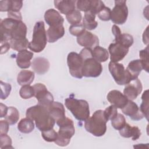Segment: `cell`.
Masks as SVG:
<instances>
[{
	"instance_id": "6da1fadb",
	"label": "cell",
	"mask_w": 149,
	"mask_h": 149,
	"mask_svg": "<svg viewBox=\"0 0 149 149\" xmlns=\"http://www.w3.org/2000/svg\"><path fill=\"white\" fill-rule=\"evenodd\" d=\"M26 115L27 118L35 121L36 127L41 132L53 129L56 123L47 108L40 104L29 108Z\"/></svg>"
},
{
	"instance_id": "7a4b0ae2",
	"label": "cell",
	"mask_w": 149,
	"mask_h": 149,
	"mask_svg": "<svg viewBox=\"0 0 149 149\" xmlns=\"http://www.w3.org/2000/svg\"><path fill=\"white\" fill-rule=\"evenodd\" d=\"M107 122L104 111L99 109L94 112L92 116L85 120L84 128L87 132L96 137L104 135L107 131Z\"/></svg>"
},
{
	"instance_id": "3957f363",
	"label": "cell",
	"mask_w": 149,
	"mask_h": 149,
	"mask_svg": "<svg viewBox=\"0 0 149 149\" xmlns=\"http://www.w3.org/2000/svg\"><path fill=\"white\" fill-rule=\"evenodd\" d=\"M65 104L77 120L85 121L90 117L89 105L86 100L69 97L65 99Z\"/></svg>"
},
{
	"instance_id": "277c9868",
	"label": "cell",
	"mask_w": 149,
	"mask_h": 149,
	"mask_svg": "<svg viewBox=\"0 0 149 149\" xmlns=\"http://www.w3.org/2000/svg\"><path fill=\"white\" fill-rule=\"evenodd\" d=\"M56 125L59 127L58 132V137L54 143L61 147L68 146L70 139L75 133V129L73 120L67 117L57 121Z\"/></svg>"
},
{
	"instance_id": "5b68a950",
	"label": "cell",
	"mask_w": 149,
	"mask_h": 149,
	"mask_svg": "<svg viewBox=\"0 0 149 149\" xmlns=\"http://www.w3.org/2000/svg\"><path fill=\"white\" fill-rule=\"evenodd\" d=\"M47 41V31L44 22H37L33 29V38L30 42L29 48L34 52H40L45 48Z\"/></svg>"
},
{
	"instance_id": "8992f818",
	"label": "cell",
	"mask_w": 149,
	"mask_h": 149,
	"mask_svg": "<svg viewBox=\"0 0 149 149\" xmlns=\"http://www.w3.org/2000/svg\"><path fill=\"white\" fill-rule=\"evenodd\" d=\"M109 70L115 81L118 85H126L133 80L129 72L122 63L110 62L108 65Z\"/></svg>"
},
{
	"instance_id": "52a82bcc",
	"label": "cell",
	"mask_w": 149,
	"mask_h": 149,
	"mask_svg": "<svg viewBox=\"0 0 149 149\" xmlns=\"http://www.w3.org/2000/svg\"><path fill=\"white\" fill-rule=\"evenodd\" d=\"M67 64L70 74L77 79H81L83 59L79 54L75 52L69 53L67 56Z\"/></svg>"
},
{
	"instance_id": "ba28073f",
	"label": "cell",
	"mask_w": 149,
	"mask_h": 149,
	"mask_svg": "<svg viewBox=\"0 0 149 149\" xmlns=\"http://www.w3.org/2000/svg\"><path fill=\"white\" fill-rule=\"evenodd\" d=\"M128 16L126 1H115V6L111 12V20L116 24H123Z\"/></svg>"
},
{
	"instance_id": "9c48e42d",
	"label": "cell",
	"mask_w": 149,
	"mask_h": 149,
	"mask_svg": "<svg viewBox=\"0 0 149 149\" xmlns=\"http://www.w3.org/2000/svg\"><path fill=\"white\" fill-rule=\"evenodd\" d=\"M102 72V65L93 57L87 58L83 61L82 67L83 76L86 77H97L101 74Z\"/></svg>"
},
{
	"instance_id": "30bf717a",
	"label": "cell",
	"mask_w": 149,
	"mask_h": 149,
	"mask_svg": "<svg viewBox=\"0 0 149 149\" xmlns=\"http://www.w3.org/2000/svg\"><path fill=\"white\" fill-rule=\"evenodd\" d=\"M33 87L34 91V97L38 101V104L48 107L54 102L52 94L48 91L44 84L36 83Z\"/></svg>"
},
{
	"instance_id": "8fae6325",
	"label": "cell",
	"mask_w": 149,
	"mask_h": 149,
	"mask_svg": "<svg viewBox=\"0 0 149 149\" xmlns=\"http://www.w3.org/2000/svg\"><path fill=\"white\" fill-rule=\"evenodd\" d=\"M142 89V84L140 80L137 78L126 84L123 90V94L129 100L133 101L141 93Z\"/></svg>"
},
{
	"instance_id": "7c38bea8",
	"label": "cell",
	"mask_w": 149,
	"mask_h": 149,
	"mask_svg": "<svg viewBox=\"0 0 149 149\" xmlns=\"http://www.w3.org/2000/svg\"><path fill=\"white\" fill-rule=\"evenodd\" d=\"M77 42L80 45L92 49L99 45V39L98 37L87 30H85L77 37Z\"/></svg>"
},
{
	"instance_id": "4fadbf2b",
	"label": "cell",
	"mask_w": 149,
	"mask_h": 149,
	"mask_svg": "<svg viewBox=\"0 0 149 149\" xmlns=\"http://www.w3.org/2000/svg\"><path fill=\"white\" fill-rule=\"evenodd\" d=\"M129 50V48L125 47L119 43H111L108 47L111 62H118L122 60L127 54Z\"/></svg>"
},
{
	"instance_id": "5bb4252c",
	"label": "cell",
	"mask_w": 149,
	"mask_h": 149,
	"mask_svg": "<svg viewBox=\"0 0 149 149\" xmlns=\"http://www.w3.org/2000/svg\"><path fill=\"white\" fill-rule=\"evenodd\" d=\"M112 32L115 36V42L129 48L133 44L134 40L133 36L127 33H121V31L117 25L114 24L112 26Z\"/></svg>"
},
{
	"instance_id": "9a60e30c",
	"label": "cell",
	"mask_w": 149,
	"mask_h": 149,
	"mask_svg": "<svg viewBox=\"0 0 149 149\" xmlns=\"http://www.w3.org/2000/svg\"><path fill=\"white\" fill-rule=\"evenodd\" d=\"M122 111L125 115L135 121L140 120L144 117L138 105L132 100H128L126 105L122 108Z\"/></svg>"
},
{
	"instance_id": "2e32d148",
	"label": "cell",
	"mask_w": 149,
	"mask_h": 149,
	"mask_svg": "<svg viewBox=\"0 0 149 149\" xmlns=\"http://www.w3.org/2000/svg\"><path fill=\"white\" fill-rule=\"evenodd\" d=\"M107 98L110 104L117 108H123L127 103L128 99L120 91L113 90L107 94Z\"/></svg>"
},
{
	"instance_id": "e0dca14e",
	"label": "cell",
	"mask_w": 149,
	"mask_h": 149,
	"mask_svg": "<svg viewBox=\"0 0 149 149\" xmlns=\"http://www.w3.org/2000/svg\"><path fill=\"white\" fill-rule=\"evenodd\" d=\"M31 66L32 69L37 74L41 75L48 71L50 63L47 59L43 57H37L33 59Z\"/></svg>"
},
{
	"instance_id": "ac0fdd59",
	"label": "cell",
	"mask_w": 149,
	"mask_h": 149,
	"mask_svg": "<svg viewBox=\"0 0 149 149\" xmlns=\"http://www.w3.org/2000/svg\"><path fill=\"white\" fill-rule=\"evenodd\" d=\"M44 19L49 26L63 24L64 22L63 17L57 10L54 9H49L45 12Z\"/></svg>"
},
{
	"instance_id": "d6986e66",
	"label": "cell",
	"mask_w": 149,
	"mask_h": 149,
	"mask_svg": "<svg viewBox=\"0 0 149 149\" xmlns=\"http://www.w3.org/2000/svg\"><path fill=\"white\" fill-rule=\"evenodd\" d=\"M33 53L27 49L18 52L16 55V63L17 66L22 69L29 68L31 63V59L33 57Z\"/></svg>"
},
{
	"instance_id": "ffe728a7",
	"label": "cell",
	"mask_w": 149,
	"mask_h": 149,
	"mask_svg": "<svg viewBox=\"0 0 149 149\" xmlns=\"http://www.w3.org/2000/svg\"><path fill=\"white\" fill-rule=\"evenodd\" d=\"M65 34V29L63 24L49 26L47 31L48 42L53 43L62 38Z\"/></svg>"
},
{
	"instance_id": "44dd1931",
	"label": "cell",
	"mask_w": 149,
	"mask_h": 149,
	"mask_svg": "<svg viewBox=\"0 0 149 149\" xmlns=\"http://www.w3.org/2000/svg\"><path fill=\"white\" fill-rule=\"evenodd\" d=\"M47 108L51 116L54 119L56 122L66 117L65 108L63 104L59 102L54 101Z\"/></svg>"
},
{
	"instance_id": "7402d4cb",
	"label": "cell",
	"mask_w": 149,
	"mask_h": 149,
	"mask_svg": "<svg viewBox=\"0 0 149 149\" xmlns=\"http://www.w3.org/2000/svg\"><path fill=\"white\" fill-rule=\"evenodd\" d=\"M54 6L58 10L65 15H68L76 9V1L61 0L54 1Z\"/></svg>"
},
{
	"instance_id": "603a6c76",
	"label": "cell",
	"mask_w": 149,
	"mask_h": 149,
	"mask_svg": "<svg viewBox=\"0 0 149 149\" xmlns=\"http://www.w3.org/2000/svg\"><path fill=\"white\" fill-rule=\"evenodd\" d=\"M119 132L121 136L125 138L131 137L133 141L137 140L141 134V130L138 127L132 126L127 123L123 128L119 130Z\"/></svg>"
},
{
	"instance_id": "cb8c5ba5",
	"label": "cell",
	"mask_w": 149,
	"mask_h": 149,
	"mask_svg": "<svg viewBox=\"0 0 149 149\" xmlns=\"http://www.w3.org/2000/svg\"><path fill=\"white\" fill-rule=\"evenodd\" d=\"M27 26L22 21H20L10 34V40H23L26 38ZM9 40V41H10Z\"/></svg>"
},
{
	"instance_id": "d4e9b609",
	"label": "cell",
	"mask_w": 149,
	"mask_h": 149,
	"mask_svg": "<svg viewBox=\"0 0 149 149\" xmlns=\"http://www.w3.org/2000/svg\"><path fill=\"white\" fill-rule=\"evenodd\" d=\"M34 73L28 70H21L17 77V81L20 86L30 85L34 79Z\"/></svg>"
},
{
	"instance_id": "484cf974",
	"label": "cell",
	"mask_w": 149,
	"mask_h": 149,
	"mask_svg": "<svg viewBox=\"0 0 149 149\" xmlns=\"http://www.w3.org/2000/svg\"><path fill=\"white\" fill-rule=\"evenodd\" d=\"M126 69L131 74L133 79L138 78L139 75L143 69L140 59H136L130 61Z\"/></svg>"
},
{
	"instance_id": "4316f807",
	"label": "cell",
	"mask_w": 149,
	"mask_h": 149,
	"mask_svg": "<svg viewBox=\"0 0 149 149\" xmlns=\"http://www.w3.org/2000/svg\"><path fill=\"white\" fill-rule=\"evenodd\" d=\"M95 15L93 13L90 11L85 12L82 23L84 28L88 30H93L95 29L98 26V23L95 21Z\"/></svg>"
},
{
	"instance_id": "83f0119b",
	"label": "cell",
	"mask_w": 149,
	"mask_h": 149,
	"mask_svg": "<svg viewBox=\"0 0 149 149\" xmlns=\"http://www.w3.org/2000/svg\"><path fill=\"white\" fill-rule=\"evenodd\" d=\"M17 129L23 133H31L34 129L33 120L27 117L22 119L17 125Z\"/></svg>"
},
{
	"instance_id": "f1b7e54d",
	"label": "cell",
	"mask_w": 149,
	"mask_h": 149,
	"mask_svg": "<svg viewBox=\"0 0 149 149\" xmlns=\"http://www.w3.org/2000/svg\"><path fill=\"white\" fill-rule=\"evenodd\" d=\"M93 57L99 62H104L109 58L108 52L107 49L99 45L93 49Z\"/></svg>"
},
{
	"instance_id": "f546056e",
	"label": "cell",
	"mask_w": 149,
	"mask_h": 149,
	"mask_svg": "<svg viewBox=\"0 0 149 149\" xmlns=\"http://www.w3.org/2000/svg\"><path fill=\"white\" fill-rule=\"evenodd\" d=\"M9 125H13L16 124L19 119V112L18 110L13 107H8V111L6 115L4 117Z\"/></svg>"
},
{
	"instance_id": "4dcf8cb0",
	"label": "cell",
	"mask_w": 149,
	"mask_h": 149,
	"mask_svg": "<svg viewBox=\"0 0 149 149\" xmlns=\"http://www.w3.org/2000/svg\"><path fill=\"white\" fill-rule=\"evenodd\" d=\"M9 43L12 49L19 52L24 49H27V48L29 47L30 42L29 41L28 39L25 38L23 40H11L9 41Z\"/></svg>"
},
{
	"instance_id": "1f68e13d",
	"label": "cell",
	"mask_w": 149,
	"mask_h": 149,
	"mask_svg": "<svg viewBox=\"0 0 149 149\" xmlns=\"http://www.w3.org/2000/svg\"><path fill=\"white\" fill-rule=\"evenodd\" d=\"M142 102L140 107V109L144 114V117L148 120V90L144 91L141 96Z\"/></svg>"
},
{
	"instance_id": "d6a6232c",
	"label": "cell",
	"mask_w": 149,
	"mask_h": 149,
	"mask_svg": "<svg viewBox=\"0 0 149 149\" xmlns=\"http://www.w3.org/2000/svg\"><path fill=\"white\" fill-rule=\"evenodd\" d=\"M66 18L68 22L70 24L73 25L80 23L81 20L82 19V16L81 13L79 10L75 9L71 13L66 15Z\"/></svg>"
},
{
	"instance_id": "836d02e7",
	"label": "cell",
	"mask_w": 149,
	"mask_h": 149,
	"mask_svg": "<svg viewBox=\"0 0 149 149\" xmlns=\"http://www.w3.org/2000/svg\"><path fill=\"white\" fill-rule=\"evenodd\" d=\"M126 119L125 116L121 113H118L116 116L111 120V125L113 127L118 130L123 128L126 125Z\"/></svg>"
},
{
	"instance_id": "e575fe53",
	"label": "cell",
	"mask_w": 149,
	"mask_h": 149,
	"mask_svg": "<svg viewBox=\"0 0 149 149\" xmlns=\"http://www.w3.org/2000/svg\"><path fill=\"white\" fill-rule=\"evenodd\" d=\"M20 96L23 99H29L34 96V91L33 86L30 85L22 86L19 91Z\"/></svg>"
},
{
	"instance_id": "d590c367",
	"label": "cell",
	"mask_w": 149,
	"mask_h": 149,
	"mask_svg": "<svg viewBox=\"0 0 149 149\" xmlns=\"http://www.w3.org/2000/svg\"><path fill=\"white\" fill-rule=\"evenodd\" d=\"M139 56L140 61L142 63L143 68L147 72H148V45L146 48L139 51Z\"/></svg>"
},
{
	"instance_id": "8d00e7d4",
	"label": "cell",
	"mask_w": 149,
	"mask_h": 149,
	"mask_svg": "<svg viewBox=\"0 0 149 149\" xmlns=\"http://www.w3.org/2000/svg\"><path fill=\"white\" fill-rule=\"evenodd\" d=\"M44 140L48 142H54L58 137V133L53 129L41 132Z\"/></svg>"
},
{
	"instance_id": "74e56055",
	"label": "cell",
	"mask_w": 149,
	"mask_h": 149,
	"mask_svg": "<svg viewBox=\"0 0 149 149\" xmlns=\"http://www.w3.org/2000/svg\"><path fill=\"white\" fill-rule=\"evenodd\" d=\"M117 114V108L112 105L109 106L104 111V115L107 122L109 120H112V119H113L116 116Z\"/></svg>"
},
{
	"instance_id": "f35d334b",
	"label": "cell",
	"mask_w": 149,
	"mask_h": 149,
	"mask_svg": "<svg viewBox=\"0 0 149 149\" xmlns=\"http://www.w3.org/2000/svg\"><path fill=\"white\" fill-rule=\"evenodd\" d=\"M0 148L1 149L13 148L12 146V139L6 134H0Z\"/></svg>"
},
{
	"instance_id": "ab89813d",
	"label": "cell",
	"mask_w": 149,
	"mask_h": 149,
	"mask_svg": "<svg viewBox=\"0 0 149 149\" xmlns=\"http://www.w3.org/2000/svg\"><path fill=\"white\" fill-rule=\"evenodd\" d=\"M85 30H86V29L84 28V27L82 23H79V24H76L71 25L69 29V31L70 33L72 35L77 36V37L80 36Z\"/></svg>"
},
{
	"instance_id": "60d3db41",
	"label": "cell",
	"mask_w": 149,
	"mask_h": 149,
	"mask_svg": "<svg viewBox=\"0 0 149 149\" xmlns=\"http://www.w3.org/2000/svg\"><path fill=\"white\" fill-rule=\"evenodd\" d=\"M1 99L5 100L10 94L12 90L11 85L9 83L3 82L2 80H1Z\"/></svg>"
},
{
	"instance_id": "b9f144b4",
	"label": "cell",
	"mask_w": 149,
	"mask_h": 149,
	"mask_svg": "<svg viewBox=\"0 0 149 149\" xmlns=\"http://www.w3.org/2000/svg\"><path fill=\"white\" fill-rule=\"evenodd\" d=\"M76 6L77 9L80 11L84 12L90 10L91 6V0H79L76 1Z\"/></svg>"
},
{
	"instance_id": "7bdbcfd3",
	"label": "cell",
	"mask_w": 149,
	"mask_h": 149,
	"mask_svg": "<svg viewBox=\"0 0 149 149\" xmlns=\"http://www.w3.org/2000/svg\"><path fill=\"white\" fill-rule=\"evenodd\" d=\"M111 10L109 8L105 6L98 14L99 19L102 21H108L111 20Z\"/></svg>"
},
{
	"instance_id": "ee69618b",
	"label": "cell",
	"mask_w": 149,
	"mask_h": 149,
	"mask_svg": "<svg viewBox=\"0 0 149 149\" xmlns=\"http://www.w3.org/2000/svg\"><path fill=\"white\" fill-rule=\"evenodd\" d=\"M11 6H12L11 0L0 1V11L1 12H8L10 10Z\"/></svg>"
},
{
	"instance_id": "f6af8a7d",
	"label": "cell",
	"mask_w": 149,
	"mask_h": 149,
	"mask_svg": "<svg viewBox=\"0 0 149 149\" xmlns=\"http://www.w3.org/2000/svg\"><path fill=\"white\" fill-rule=\"evenodd\" d=\"M92 51H93L92 49H90L88 48H84L81 50L79 54L81 56V58H83V59L84 61L87 58L93 57Z\"/></svg>"
},
{
	"instance_id": "bcb514c9",
	"label": "cell",
	"mask_w": 149,
	"mask_h": 149,
	"mask_svg": "<svg viewBox=\"0 0 149 149\" xmlns=\"http://www.w3.org/2000/svg\"><path fill=\"white\" fill-rule=\"evenodd\" d=\"M9 123L6 120H0V134H7L9 130Z\"/></svg>"
},
{
	"instance_id": "7dc6e473",
	"label": "cell",
	"mask_w": 149,
	"mask_h": 149,
	"mask_svg": "<svg viewBox=\"0 0 149 149\" xmlns=\"http://www.w3.org/2000/svg\"><path fill=\"white\" fill-rule=\"evenodd\" d=\"M10 44L8 41H1V54H5L10 49Z\"/></svg>"
},
{
	"instance_id": "c3c4849f",
	"label": "cell",
	"mask_w": 149,
	"mask_h": 149,
	"mask_svg": "<svg viewBox=\"0 0 149 149\" xmlns=\"http://www.w3.org/2000/svg\"><path fill=\"white\" fill-rule=\"evenodd\" d=\"M8 17L9 18H11L13 19L17 20H22V16L20 12H13V11L8 12Z\"/></svg>"
},
{
	"instance_id": "681fc988",
	"label": "cell",
	"mask_w": 149,
	"mask_h": 149,
	"mask_svg": "<svg viewBox=\"0 0 149 149\" xmlns=\"http://www.w3.org/2000/svg\"><path fill=\"white\" fill-rule=\"evenodd\" d=\"M0 110H1V114H0V117L1 118H3L5 117L8 112V107L5 105V104L1 103L0 104Z\"/></svg>"
}]
</instances>
